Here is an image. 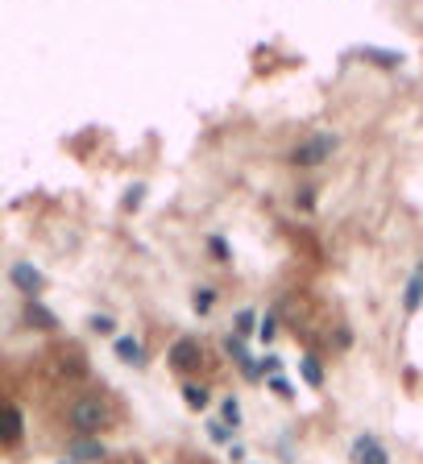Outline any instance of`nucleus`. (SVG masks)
<instances>
[{"instance_id":"nucleus-1","label":"nucleus","mask_w":423,"mask_h":464,"mask_svg":"<svg viewBox=\"0 0 423 464\" xmlns=\"http://www.w3.org/2000/svg\"><path fill=\"white\" fill-rule=\"evenodd\" d=\"M109 423H112V406L104 394H84V398H75L67 406V427L75 436H100Z\"/></svg>"},{"instance_id":"nucleus-2","label":"nucleus","mask_w":423,"mask_h":464,"mask_svg":"<svg viewBox=\"0 0 423 464\" xmlns=\"http://www.w3.org/2000/svg\"><path fill=\"white\" fill-rule=\"evenodd\" d=\"M337 145H340L337 133L320 129V133H312V137H303V142L287 154V162H290V167H303V170H307V167H324L328 158L337 154Z\"/></svg>"},{"instance_id":"nucleus-3","label":"nucleus","mask_w":423,"mask_h":464,"mask_svg":"<svg viewBox=\"0 0 423 464\" xmlns=\"http://www.w3.org/2000/svg\"><path fill=\"white\" fill-rule=\"evenodd\" d=\"M170 370L175 373H195L199 365H204V348H199V340H191V336H183V340H175L167 353Z\"/></svg>"},{"instance_id":"nucleus-4","label":"nucleus","mask_w":423,"mask_h":464,"mask_svg":"<svg viewBox=\"0 0 423 464\" xmlns=\"http://www.w3.org/2000/svg\"><path fill=\"white\" fill-rule=\"evenodd\" d=\"M9 282L17 286L25 298H37L42 290H46V274H42L34 262H12L9 265Z\"/></svg>"},{"instance_id":"nucleus-5","label":"nucleus","mask_w":423,"mask_h":464,"mask_svg":"<svg viewBox=\"0 0 423 464\" xmlns=\"http://www.w3.org/2000/svg\"><path fill=\"white\" fill-rule=\"evenodd\" d=\"M21 320L34 328V332H54L59 328V315L42 303V298H25V311H21Z\"/></svg>"},{"instance_id":"nucleus-6","label":"nucleus","mask_w":423,"mask_h":464,"mask_svg":"<svg viewBox=\"0 0 423 464\" xmlns=\"http://www.w3.org/2000/svg\"><path fill=\"white\" fill-rule=\"evenodd\" d=\"M104 444L96 440V436H75L71 444H67V460L71 464H87V460H104Z\"/></svg>"},{"instance_id":"nucleus-7","label":"nucleus","mask_w":423,"mask_h":464,"mask_svg":"<svg viewBox=\"0 0 423 464\" xmlns=\"http://www.w3.org/2000/svg\"><path fill=\"white\" fill-rule=\"evenodd\" d=\"M353 464H390V456L378 444V436H357L353 440Z\"/></svg>"},{"instance_id":"nucleus-8","label":"nucleus","mask_w":423,"mask_h":464,"mask_svg":"<svg viewBox=\"0 0 423 464\" xmlns=\"http://www.w3.org/2000/svg\"><path fill=\"white\" fill-rule=\"evenodd\" d=\"M117 357L125 361V365H134V370H142L145 365V345L142 340H137V336H117Z\"/></svg>"},{"instance_id":"nucleus-9","label":"nucleus","mask_w":423,"mask_h":464,"mask_svg":"<svg viewBox=\"0 0 423 464\" xmlns=\"http://www.w3.org/2000/svg\"><path fill=\"white\" fill-rule=\"evenodd\" d=\"M21 431H25L21 406L9 403V411H4V448H17V444H21Z\"/></svg>"},{"instance_id":"nucleus-10","label":"nucleus","mask_w":423,"mask_h":464,"mask_svg":"<svg viewBox=\"0 0 423 464\" xmlns=\"http://www.w3.org/2000/svg\"><path fill=\"white\" fill-rule=\"evenodd\" d=\"M183 403L191 406V411H207V403H212V394H207V386H195V381H183Z\"/></svg>"},{"instance_id":"nucleus-11","label":"nucleus","mask_w":423,"mask_h":464,"mask_svg":"<svg viewBox=\"0 0 423 464\" xmlns=\"http://www.w3.org/2000/svg\"><path fill=\"white\" fill-rule=\"evenodd\" d=\"M403 307L407 311H419L423 307V262H419V270L411 274V282H407V295H403Z\"/></svg>"},{"instance_id":"nucleus-12","label":"nucleus","mask_w":423,"mask_h":464,"mask_svg":"<svg viewBox=\"0 0 423 464\" xmlns=\"http://www.w3.org/2000/svg\"><path fill=\"white\" fill-rule=\"evenodd\" d=\"M299 373H303V381H307L312 390H320V386H324V370H320V361H315V357H303L299 361Z\"/></svg>"},{"instance_id":"nucleus-13","label":"nucleus","mask_w":423,"mask_h":464,"mask_svg":"<svg viewBox=\"0 0 423 464\" xmlns=\"http://www.w3.org/2000/svg\"><path fill=\"white\" fill-rule=\"evenodd\" d=\"M191 307H195V315H207V311L216 307V290H212V286H195Z\"/></svg>"},{"instance_id":"nucleus-14","label":"nucleus","mask_w":423,"mask_h":464,"mask_svg":"<svg viewBox=\"0 0 423 464\" xmlns=\"http://www.w3.org/2000/svg\"><path fill=\"white\" fill-rule=\"evenodd\" d=\"M220 423H224V427H241V403H237V398H224V403H220Z\"/></svg>"},{"instance_id":"nucleus-15","label":"nucleus","mask_w":423,"mask_h":464,"mask_svg":"<svg viewBox=\"0 0 423 464\" xmlns=\"http://www.w3.org/2000/svg\"><path fill=\"white\" fill-rule=\"evenodd\" d=\"M362 54H365V59H374L378 67H386V71H395V67L403 62V54H395V50H374V46H365Z\"/></svg>"},{"instance_id":"nucleus-16","label":"nucleus","mask_w":423,"mask_h":464,"mask_svg":"<svg viewBox=\"0 0 423 464\" xmlns=\"http://www.w3.org/2000/svg\"><path fill=\"white\" fill-rule=\"evenodd\" d=\"M207 249H212V257H216L220 265L232 262V249H229V240H224V237H207Z\"/></svg>"},{"instance_id":"nucleus-17","label":"nucleus","mask_w":423,"mask_h":464,"mask_svg":"<svg viewBox=\"0 0 423 464\" xmlns=\"http://www.w3.org/2000/svg\"><path fill=\"white\" fill-rule=\"evenodd\" d=\"M87 328H92V332H100V336H112V332H117V320H112V315H92V320H87Z\"/></svg>"},{"instance_id":"nucleus-18","label":"nucleus","mask_w":423,"mask_h":464,"mask_svg":"<svg viewBox=\"0 0 423 464\" xmlns=\"http://www.w3.org/2000/svg\"><path fill=\"white\" fill-rule=\"evenodd\" d=\"M274 332H279V320H274V311H266V320L257 323V336L270 345V340H274Z\"/></svg>"},{"instance_id":"nucleus-19","label":"nucleus","mask_w":423,"mask_h":464,"mask_svg":"<svg viewBox=\"0 0 423 464\" xmlns=\"http://www.w3.org/2000/svg\"><path fill=\"white\" fill-rule=\"evenodd\" d=\"M207 436H212L216 444H229L232 448V427H224V423H207Z\"/></svg>"},{"instance_id":"nucleus-20","label":"nucleus","mask_w":423,"mask_h":464,"mask_svg":"<svg viewBox=\"0 0 423 464\" xmlns=\"http://www.w3.org/2000/svg\"><path fill=\"white\" fill-rule=\"evenodd\" d=\"M254 320H257L254 311H241V315H237V336H241V340H245V336H249V332H257V328H254Z\"/></svg>"},{"instance_id":"nucleus-21","label":"nucleus","mask_w":423,"mask_h":464,"mask_svg":"<svg viewBox=\"0 0 423 464\" xmlns=\"http://www.w3.org/2000/svg\"><path fill=\"white\" fill-rule=\"evenodd\" d=\"M270 390L279 394V398H290V381L282 378V373H274V378H270Z\"/></svg>"},{"instance_id":"nucleus-22","label":"nucleus","mask_w":423,"mask_h":464,"mask_svg":"<svg viewBox=\"0 0 423 464\" xmlns=\"http://www.w3.org/2000/svg\"><path fill=\"white\" fill-rule=\"evenodd\" d=\"M142 195H145V187L137 183V187L129 191V199H125V212H134V208H142Z\"/></svg>"},{"instance_id":"nucleus-23","label":"nucleus","mask_w":423,"mask_h":464,"mask_svg":"<svg viewBox=\"0 0 423 464\" xmlns=\"http://www.w3.org/2000/svg\"><path fill=\"white\" fill-rule=\"evenodd\" d=\"M312 195H315L312 187H307V191H299V195H295V203H299V208H312Z\"/></svg>"}]
</instances>
